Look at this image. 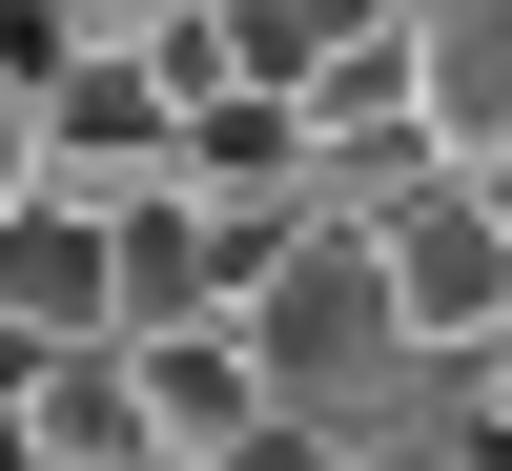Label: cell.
I'll list each match as a JSON object with an SVG mask.
<instances>
[{
  "label": "cell",
  "mask_w": 512,
  "mask_h": 471,
  "mask_svg": "<svg viewBox=\"0 0 512 471\" xmlns=\"http://www.w3.org/2000/svg\"><path fill=\"white\" fill-rule=\"evenodd\" d=\"M164 164H185V82H164L144 41L41 103V205H164Z\"/></svg>",
  "instance_id": "obj_1"
},
{
  "label": "cell",
  "mask_w": 512,
  "mask_h": 471,
  "mask_svg": "<svg viewBox=\"0 0 512 471\" xmlns=\"http://www.w3.org/2000/svg\"><path fill=\"white\" fill-rule=\"evenodd\" d=\"M0 328L21 349H123V205H21L0 226Z\"/></svg>",
  "instance_id": "obj_2"
},
{
  "label": "cell",
  "mask_w": 512,
  "mask_h": 471,
  "mask_svg": "<svg viewBox=\"0 0 512 471\" xmlns=\"http://www.w3.org/2000/svg\"><path fill=\"white\" fill-rule=\"evenodd\" d=\"M451 185H472V164H451L431 123H410V62L328 82V226H369V246H390L410 205H451Z\"/></svg>",
  "instance_id": "obj_3"
},
{
  "label": "cell",
  "mask_w": 512,
  "mask_h": 471,
  "mask_svg": "<svg viewBox=\"0 0 512 471\" xmlns=\"http://www.w3.org/2000/svg\"><path fill=\"white\" fill-rule=\"evenodd\" d=\"M390 62H410V123L492 185V164H512V0H410Z\"/></svg>",
  "instance_id": "obj_4"
},
{
  "label": "cell",
  "mask_w": 512,
  "mask_h": 471,
  "mask_svg": "<svg viewBox=\"0 0 512 471\" xmlns=\"http://www.w3.org/2000/svg\"><path fill=\"white\" fill-rule=\"evenodd\" d=\"M390 267H410V328H431V349H492V328H512V205H492V185L410 205Z\"/></svg>",
  "instance_id": "obj_5"
},
{
  "label": "cell",
  "mask_w": 512,
  "mask_h": 471,
  "mask_svg": "<svg viewBox=\"0 0 512 471\" xmlns=\"http://www.w3.org/2000/svg\"><path fill=\"white\" fill-rule=\"evenodd\" d=\"M21 431H41V471H185L164 410H144V349H41Z\"/></svg>",
  "instance_id": "obj_6"
},
{
  "label": "cell",
  "mask_w": 512,
  "mask_h": 471,
  "mask_svg": "<svg viewBox=\"0 0 512 471\" xmlns=\"http://www.w3.org/2000/svg\"><path fill=\"white\" fill-rule=\"evenodd\" d=\"M410 41V0H226V62L287 82V103H328V82H369Z\"/></svg>",
  "instance_id": "obj_7"
},
{
  "label": "cell",
  "mask_w": 512,
  "mask_h": 471,
  "mask_svg": "<svg viewBox=\"0 0 512 471\" xmlns=\"http://www.w3.org/2000/svg\"><path fill=\"white\" fill-rule=\"evenodd\" d=\"M144 410H164V451L205 471V451H246V431H267L287 390H267V349H246V328H164V349H144Z\"/></svg>",
  "instance_id": "obj_8"
},
{
  "label": "cell",
  "mask_w": 512,
  "mask_h": 471,
  "mask_svg": "<svg viewBox=\"0 0 512 471\" xmlns=\"http://www.w3.org/2000/svg\"><path fill=\"white\" fill-rule=\"evenodd\" d=\"M205 471H349V431H308V410H267L246 451H205Z\"/></svg>",
  "instance_id": "obj_9"
},
{
  "label": "cell",
  "mask_w": 512,
  "mask_h": 471,
  "mask_svg": "<svg viewBox=\"0 0 512 471\" xmlns=\"http://www.w3.org/2000/svg\"><path fill=\"white\" fill-rule=\"evenodd\" d=\"M21 205H41V103L0 82V226H21Z\"/></svg>",
  "instance_id": "obj_10"
},
{
  "label": "cell",
  "mask_w": 512,
  "mask_h": 471,
  "mask_svg": "<svg viewBox=\"0 0 512 471\" xmlns=\"http://www.w3.org/2000/svg\"><path fill=\"white\" fill-rule=\"evenodd\" d=\"M0 471H41V431H21V410H0Z\"/></svg>",
  "instance_id": "obj_11"
},
{
  "label": "cell",
  "mask_w": 512,
  "mask_h": 471,
  "mask_svg": "<svg viewBox=\"0 0 512 471\" xmlns=\"http://www.w3.org/2000/svg\"><path fill=\"white\" fill-rule=\"evenodd\" d=\"M472 471H512V451H472Z\"/></svg>",
  "instance_id": "obj_12"
}]
</instances>
